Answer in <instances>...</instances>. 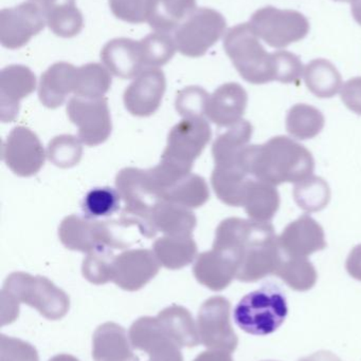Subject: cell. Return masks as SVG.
Instances as JSON below:
<instances>
[{
  "instance_id": "6da1fadb",
  "label": "cell",
  "mask_w": 361,
  "mask_h": 361,
  "mask_svg": "<svg viewBox=\"0 0 361 361\" xmlns=\"http://www.w3.org/2000/svg\"><path fill=\"white\" fill-rule=\"evenodd\" d=\"M239 166L256 180L277 186L312 177L315 161L304 146L288 137H276L263 145L248 146Z\"/></svg>"
},
{
  "instance_id": "7a4b0ae2",
  "label": "cell",
  "mask_w": 361,
  "mask_h": 361,
  "mask_svg": "<svg viewBox=\"0 0 361 361\" xmlns=\"http://www.w3.org/2000/svg\"><path fill=\"white\" fill-rule=\"evenodd\" d=\"M20 303L34 307L49 320L65 317L70 307L68 295L47 278L13 273L6 278L1 290L2 326L16 320Z\"/></svg>"
},
{
  "instance_id": "3957f363",
  "label": "cell",
  "mask_w": 361,
  "mask_h": 361,
  "mask_svg": "<svg viewBox=\"0 0 361 361\" xmlns=\"http://www.w3.org/2000/svg\"><path fill=\"white\" fill-rule=\"evenodd\" d=\"M250 23L231 27L224 38V49L246 82L263 85L277 78L276 52L268 53Z\"/></svg>"
},
{
  "instance_id": "277c9868",
  "label": "cell",
  "mask_w": 361,
  "mask_h": 361,
  "mask_svg": "<svg viewBox=\"0 0 361 361\" xmlns=\"http://www.w3.org/2000/svg\"><path fill=\"white\" fill-rule=\"evenodd\" d=\"M288 307L285 295L276 286H265L246 295L235 309L233 317L248 334H273L285 322Z\"/></svg>"
},
{
  "instance_id": "5b68a950",
  "label": "cell",
  "mask_w": 361,
  "mask_h": 361,
  "mask_svg": "<svg viewBox=\"0 0 361 361\" xmlns=\"http://www.w3.org/2000/svg\"><path fill=\"white\" fill-rule=\"evenodd\" d=\"M254 225L239 250L237 279L242 282H256L276 275L283 260L273 224L256 222Z\"/></svg>"
},
{
  "instance_id": "8992f818",
  "label": "cell",
  "mask_w": 361,
  "mask_h": 361,
  "mask_svg": "<svg viewBox=\"0 0 361 361\" xmlns=\"http://www.w3.org/2000/svg\"><path fill=\"white\" fill-rule=\"evenodd\" d=\"M117 188L125 207L121 216L137 223L142 235L146 238L156 235L152 224V214L160 197L155 190L148 171L137 169H125L117 176Z\"/></svg>"
},
{
  "instance_id": "52a82bcc",
  "label": "cell",
  "mask_w": 361,
  "mask_h": 361,
  "mask_svg": "<svg viewBox=\"0 0 361 361\" xmlns=\"http://www.w3.org/2000/svg\"><path fill=\"white\" fill-rule=\"evenodd\" d=\"M226 27V19L218 11L196 8L174 31L176 48L184 56H203L222 38Z\"/></svg>"
},
{
  "instance_id": "ba28073f",
  "label": "cell",
  "mask_w": 361,
  "mask_h": 361,
  "mask_svg": "<svg viewBox=\"0 0 361 361\" xmlns=\"http://www.w3.org/2000/svg\"><path fill=\"white\" fill-rule=\"evenodd\" d=\"M249 23L259 37L276 49L286 48L300 42L307 37L311 29L309 21L302 13L280 10L271 6L256 11Z\"/></svg>"
},
{
  "instance_id": "9c48e42d",
  "label": "cell",
  "mask_w": 361,
  "mask_h": 361,
  "mask_svg": "<svg viewBox=\"0 0 361 361\" xmlns=\"http://www.w3.org/2000/svg\"><path fill=\"white\" fill-rule=\"evenodd\" d=\"M211 139V128L203 118H184L169 135L160 162L190 173L194 161Z\"/></svg>"
},
{
  "instance_id": "30bf717a",
  "label": "cell",
  "mask_w": 361,
  "mask_h": 361,
  "mask_svg": "<svg viewBox=\"0 0 361 361\" xmlns=\"http://www.w3.org/2000/svg\"><path fill=\"white\" fill-rule=\"evenodd\" d=\"M59 238L69 250L87 254L100 248H124L114 222H100L87 216H69L64 219L59 227Z\"/></svg>"
},
{
  "instance_id": "8fae6325",
  "label": "cell",
  "mask_w": 361,
  "mask_h": 361,
  "mask_svg": "<svg viewBox=\"0 0 361 361\" xmlns=\"http://www.w3.org/2000/svg\"><path fill=\"white\" fill-rule=\"evenodd\" d=\"M231 305L224 297L208 299L199 310L197 329L199 339L210 350L232 353L239 345V338L231 326Z\"/></svg>"
},
{
  "instance_id": "7c38bea8",
  "label": "cell",
  "mask_w": 361,
  "mask_h": 361,
  "mask_svg": "<svg viewBox=\"0 0 361 361\" xmlns=\"http://www.w3.org/2000/svg\"><path fill=\"white\" fill-rule=\"evenodd\" d=\"M70 121L78 128V139L87 146L104 143L112 133V120L105 97H73L67 106Z\"/></svg>"
},
{
  "instance_id": "4fadbf2b",
  "label": "cell",
  "mask_w": 361,
  "mask_h": 361,
  "mask_svg": "<svg viewBox=\"0 0 361 361\" xmlns=\"http://www.w3.org/2000/svg\"><path fill=\"white\" fill-rule=\"evenodd\" d=\"M47 25L40 4L25 1L0 12V42L4 48L16 50L27 44Z\"/></svg>"
},
{
  "instance_id": "5bb4252c",
  "label": "cell",
  "mask_w": 361,
  "mask_h": 361,
  "mask_svg": "<svg viewBox=\"0 0 361 361\" xmlns=\"http://www.w3.org/2000/svg\"><path fill=\"white\" fill-rule=\"evenodd\" d=\"M2 159L15 175L31 177L44 166L46 154L37 135L19 126L11 131L4 143Z\"/></svg>"
},
{
  "instance_id": "9a60e30c",
  "label": "cell",
  "mask_w": 361,
  "mask_h": 361,
  "mask_svg": "<svg viewBox=\"0 0 361 361\" xmlns=\"http://www.w3.org/2000/svg\"><path fill=\"white\" fill-rule=\"evenodd\" d=\"M160 265L153 250H126L114 258L112 281L122 290L135 292L158 274Z\"/></svg>"
},
{
  "instance_id": "2e32d148",
  "label": "cell",
  "mask_w": 361,
  "mask_h": 361,
  "mask_svg": "<svg viewBox=\"0 0 361 361\" xmlns=\"http://www.w3.org/2000/svg\"><path fill=\"white\" fill-rule=\"evenodd\" d=\"M134 349L146 352L148 361H184L180 347L167 336L157 317H142L129 329Z\"/></svg>"
},
{
  "instance_id": "e0dca14e",
  "label": "cell",
  "mask_w": 361,
  "mask_h": 361,
  "mask_svg": "<svg viewBox=\"0 0 361 361\" xmlns=\"http://www.w3.org/2000/svg\"><path fill=\"white\" fill-rule=\"evenodd\" d=\"M165 73L158 68L142 71L124 92L126 109L136 116H148L160 106L165 92Z\"/></svg>"
},
{
  "instance_id": "ac0fdd59",
  "label": "cell",
  "mask_w": 361,
  "mask_h": 361,
  "mask_svg": "<svg viewBox=\"0 0 361 361\" xmlns=\"http://www.w3.org/2000/svg\"><path fill=\"white\" fill-rule=\"evenodd\" d=\"M280 248L286 257H307L326 247L321 225L309 214L290 223L278 238Z\"/></svg>"
},
{
  "instance_id": "d6986e66",
  "label": "cell",
  "mask_w": 361,
  "mask_h": 361,
  "mask_svg": "<svg viewBox=\"0 0 361 361\" xmlns=\"http://www.w3.org/2000/svg\"><path fill=\"white\" fill-rule=\"evenodd\" d=\"M35 88V75L25 66L12 65L2 69L0 74V112L2 122H11L16 118L19 102L34 92Z\"/></svg>"
},
{
  "instance_id": "ffe728a7",
  "label": "cell",
  "mask_w": 361,
  "mask_h": 361,
  "mask_svg": "<svg viewBox=\"0 0 361 361\" xmlns=\"http://www.w3.org/2000/svg\"><path fill=\"white\" fill-rule=\"evenodd\" d=\"M101 59L108 71L123 80L137 78L146 69L141 42L131 38L110 40L101 51Z\"/></svg>"
},
{
  "instance_id": "44dd1931",
  "label": "cell",
  "mask_w": 361,
  "mask_h": 361,
  "mask_svg": "<svg viewBox=\"0 0 361 361\" xmlns=\"http://www.w3.org/2000/svg\"><path fill=\"white\" fill-rule=\"evenodd\" d=\"M237 259L215 248L199 255L193 267L197 281L214 292H220L229 286L237 278Z\"/></svg>"
},
{
  "instance_id": "7402d4cb",
  "label": "cell",
  "mask_w": 361,
  "mask_h": 361,
  "mask_svg": "<svg viewBox=\"0 0 361 361\" xmlns=\"http://www.w3.org/2000/svg\"><path fill=\"white\" fill-rule=\"evenodd\" d=\"M248 104L245 89L237 82H227L210 97L206 114L220 127H232L242 121Z\"/></svg>"
},
{
  "instance_id": "603a6c76",
  "label": "cell",
  "mask_w": 361,
  "mask_h": 361,
  "mask_svg": "<svg viewBox=\"0 0 361 361\" xmlns=\"http://www.w3.org/2000/svg\"><path fill=\"white\" fill-rule=\"evenodd\" d=\"M95 361H139L126 331L114 322L102 324L93 335Z\"/></svg>"
},
{
  "instance_id": "cb8c5ba5",
  "label": "cell",
  "mask_w": 361,
  "mask_h": 361,
  "mask_svg": "<svg viewBox=\"0 0 361 361\" xmlns=\"http://www.w3.org/2000/svg\"><path fill=\"white\" fill-rule=\"evenodd\" d=\"M76 68L71 63H54L44 72L38 87V97L42 105L54 109L65 103L70 93H73Z\"/></svg>"
},
{
  "instance_id": "d4e9b609",
  "label": "cell",
  "mask_w": 361,
  "mask_h": 361,
  "mask_svg": "<svg viewBox=\"0 0 361 361\" xmlns=\"http://www.w3.org/2000/svg\"><path fill=\"white\" fill-rule=\"evenodd\" d=\"M159 324L167 337L178 347L193 348L201 343L199 329L188 310L179 305H172L157 316Z\"/></svg>"
},
{
  "instance_id": "484cf974",
  "label": "cell",
  "mask_w": 361,
  "mask_h": 361,
  "mask_svg": "<svg viewBox=\"0 0 361 361\" xmlns=\"http://www.w3.org/2000/svg\"><path fill=\"white\" fill-rule=\"evenodd\" d=\"M252 133V125L242 120L220 135L212 146L215 166H239V157L248 147Z\"/></svg>"
},
{
  "instance_id": "4316f807",
  "label": "cell",
  "mask_w": 361,
  "mask_h": 361,
  "mask_svg": "<svg viewBox=\"0 0 361 361\" xmlns=\"http://www.w3.org/2000/svg\"><path fill=\"white\" fill-rule=\"evenodd\" d=\"M152 224L165 235H192L196 218L189 208L161 199L153 210Z\"/></svg>"
},
{
  "instance_id": "83f0119b",
  "label": "cell",
  "mask_w": 361,
  "mask_h": 361,
  "mask_svg": "<svg viewBox=\"0 0 361 361\" xmlns=\"http://www.w3.org/2000/svg\"><path fill=\"white\" fill-rule=\"evenodd\" d=\"M244 208L250 220L269 223L280 207V195L269 183L250 180L244 197Z\"/></svg>"
},
{
  "instance_id": "f1b7e54d",
  "label": "cell",
  "mask_w": 361,
  "mask_h": 361,
  "mask_svg": "<svg viewBox=\"0 0 361 361\" xmlns=\"http://www.w3.org/2000/svg\"><path fill=\"white\" fill-rule=\"evenodd\" d=\"M42 8L47 25L55 35L71 38L82 31L84 18L76 0H48Z\"/></svg>"
},
{
  "instance_id": "f546056e",
  "label": "cell",
  "mask_w": 361,
  "mask_h": 361,
  "mask_svg": "<svg viewBox=\"0 0 361 361\" xmlns=\"http://www.w3.org/2000/svg\"><path fill=\"white\" fill-rule=\"evenodd\" d=\"M153 252L162 267L180 269L194 260L197 246L192 235H165L155 242Z\"/></svg>"
},
{
  "instance_id": "4dcf8cb0",
  "label": "cell",
  "mask_w": 361,
  "mask_h": 361,
  "mask_svg": "<svg viewBox=\"0 0 361 361\" xmlns=\"http://www.w3.org/2000/svg\"><path fill=\"white\" fill-rule=\"evenodd\" d=\"M212 186L220 201L229 206H243L248 175L239 166H215L212 173Z\"/></svg>"
},
{
  "instance_id": "1f68e13d",
  "label": "cell",
  "mask_w": 361,
  "mask_h": 361,
  "mask_svg": "<svg viewBox=\"0 0 361 361\" xmlns=\"http://www.w3.org/2000/svg\"><path fill=\"white\" fill-rule=\"evenodd\" d=\"M196 10V0H153L148 25L160 33L175 31Z\"/></svg>"
},
{
  "instance_id": "d6a6232c",
  "label": "cell",
  "mask_w": 361,
  "mask_h": 361,
  "mask_svg": "<svg viewBox=\"0 0 361 361\" xmlns=\"http://www.w3.org/2000/svg\"><path fill=\"white\" fill-rule=\"evenodd\" d=\"M304 80L309 90L320 99L335 97L343 88L338 70L324 59H314L304 68Z\"/></svg>"
},
{
  "instance_id": "836d02e7",
  "label": "cell",
  "mask_w": 361,
  "mask_h": 361,
  "mask_svg": "<svg viewBox=\"0 0 361 361\" xmlns=\"http://www.w3.org/2000/svg\"><path fill=\"white\" fill-rule=\"evenodd\" d=\"M209 188L203 178L189 173L161 195V199L184 207L197 208L209 199Z\"/></svg>"
},
{
  "instance_id": "e575fe53",
  "label": "cell",
  "mask_w": 361,
  "mask_h": 361,
  "mask_svg": "<svg viewBox=\"0 0 361 361\" xmlns=\"http://www.w3.org/2000/svg\"><path fill=\"white\" fill-rule=\"evenodd\" d=\"M326 120L317 108L298 104L290 108L286 116V130L295 139L311 140L324 129Z\"/></svg>"
},
{
  "instance_id": "d590c367",
  "label": "cell",
  "mask_w": 361,
  "mask_h": 361,
  "mask_svg": "<svg viewBox=\"0 0 361 361\" xmlns=\"http://www.w3.org/2000/svg\"><path fill=\"white\" fill-rule=\"evenodd\" d=\"M112 86L110 71L100 63H91L76 68L73 93L81 97H103Z\"/></svg>"
},
{
  "instance_id": "8d00e7d4",
  "label": "cell",
  "mask_w": 361,
  "mask_h": 361,
  "mask_svg": "<svg viewBox=\"0 0 361 361\" xmlns=\"http://www.w3.org/2000/svg\"><path fill=\"white\" fill-rule=\"evenodd\" d=\"M276 276L281 278L290 288L297 292H307L315 286L317 271L314 265L302 257H285Z\"/></svg>"
},
{
  "instance_id": "74e56055",
  "label": "cell",
  "mask_w": 361,
  "mask_h": 361,
  "mask_svg": "<svg viewBox=\"0 0 361 361\" xmlns=\"http://www.w3.org/2000/svg\"><path fill=\"white\" fill-rule=\"evenodd\" d=\"M294 197L301 209L309 212H320L330 202V186L322 178L312 176L296 183Z\"/></svg>"
},
{
  "instance_id": "f35d334b",
  "label": "cell",
  "mask_w": 361,
  "mask_h": 361,
  "mask_svg": "<svg viewBox=\"0 0 361 361\" xmlns=\"http://www.w3.org/2000/svg\"><path fill=\"white\" fill-rule=\"evenodd\" d=\"M140 42L146 69L165 65L173 59L177 51L175 40L167 33L155 32L146 36Z\"/></svg>"
},
{
  "instance_id": "ab89813d",
  "label": "cell",
  "mask_w": 361,
  "mask_h": 361,
  "mask_svg": "<svg viewBox=\"0 0 361 361\" xmlns=\"http://www.w3.org/2000/svg\"><path fill=\"white\" fill-rule=\"evenodd\" d=\"M121 195L116 189L110 187L95 188L89 191L83 202L85 216L89 219L104 218L118 212Z\"/></svg>"
},
{
  "instance_id": "60d3db41",
  "label": "cell",
  "mask_w": 361,
  "mask_h": 361,
  "mask_svg": "<svg viewBox=\"0 0 361 361\" xmlns=\"http://www.w3.org/2000/svg\"><path fill=\"white\" fill-rule=\"evenodd\" d=\"M114 258L110 248H100L90 252L83 262V276L97 286L112 281Z\"/></svg>"
},
{
  "instance_id": "b9f144b4",
  "label": "cell",
  "mask_w": 361,
  "mask_h": 361,
  "mask_svg": "<svg viewBox=\"0 0 361 361\" xmlns=\"http://www.w3.org/2000/svg\"><path fill=\"white\" fill-rule=\"evenodd\" d=\"M82 142L72 135H59L49 143L48 158L55 166L69 169L80 162Z\"/></svg>"
},
{
  "instance_id": "7bdbcfd3",
  "label": "cell",
  "mask_w": 361,
  "mask_h": 361,
  "mask_svg": "<svg viewBox=\"0 0 361 361\" xmlns=\"http://www.w3.org/2000/svg\"><path fill=\"white\" fill-rule=\"evenodd\" d=\"M210 95L201 87L190 86L179 91L176 97V110L184 118H201L206 114Z\"/></svg>"
},
{
  "instance_id": "ee69618b",
  "label": "cell",
  "mask_w": 361,
  "mask_h": 361,
  "mask_svg": "<svg viewBox=\"0 0 361 361\" xmlns=\"http://www.w3.org/2000/svg\"><path fill=\"white\" fill-rule=\"evenodd\" d=\"M112 14L131 23H148L153 0H110Z\"/></svg>"
},
{
  "instance_id": "f6af8a7d",
  "label": "cell",
  "mask_w": 361,
  "mask_h": 361,
  "mask_svg": "<svg viewBox=\"0 0 361 361\" xmlns=\"http://www.w3.org/2000/svg\"><path fill=\"white\" fill-rule=\"evenodd\" d=\"M277 78L283 84H298L304 74L302 61L294 53L288 51H277Z\"/></svg>"
},
{
  "instance_id": "bcb514c9",
  "label": "cell",
  "mask_w": 361,
  "mask_h": 361,
  "mask_svg": "<svg viewBox=\"0 0 361 361\" xmlns=\"http://www.w3.org/2000/svg\"><path fill=\"white\" fill-rule=\"evenodd\" d=\"M0 361H40L33 345L20 339L1 335Z\"/></svg>"
},
{
  "instance_id": "7dc6e473",
  "label": "cell",
  "mask_w": 361,
  "mask_h": 361,
  "mask_svg": "<svg viewBox=\"0 0 361 361\" xmlns=\"http://www.w3.org/2000/svg\"><path fill=\"white\" fill-rule=\"evenodd\" d=\"M341 95L345 105L361 116V78L348 80L341 88Z\"/></svg>"
},
{
  "instance_id": "c3c4849f",
  "label": "cell",
  "mask_w": 361,
  "mask_h": 361,
  "mask_svg": "<svg viewBox=\"0 0 361 361\" xmlns=\"http://www.w3.org/2000/svg\"><path fill=\"white\" fill-rule=\"evenodd\" d=\"M345 267L352 278L361 281V244L354 247L350 252Z\"/></svg>"
},
{
  "instance_id": "681fc988",
  "label": "cell",
  "mask_w": 361,
  "mask_h": 361,
  "mask_svg": "<svg viewBox=\"0 0 361 361\" xmlns=\"http://www.w3.org/2000/svg\"><path fill=\"white\" fill-rule=\"evenodd\" d=\"M193 361H233V360L228 352L210 350L199 354Z\"/></svg>"
},
{
  "instance_id": "f907efd6",
  "label": "cell",
  "mask_w": 361,
  "mask_h": 361,
  "mask_svg": "<svg viewBox=\"0 0 361 361\" xmlns=\"http://www.w3.org/2000/svg\"><path fill=\"white\" fill-rule=\"evenodd\" d=\"M300 361H341L337 357L335 354L332 352L329 351H320L317 353L313 354V355L309 356V357L303 358Z\"/></svg>"
},
{
  "instance_id": "816d5d0a",
  "label": "cell",
  "mask_w": 361,
  "mask_h": 361,
  "mask_svg": "<svg viewBox=\"0 0 361 361\" xmlns=\"http://www.w3.org/2000/svg\"><path fill=\"white\" fill-rule=\"evenodd\" d=\"M352 14L354 19L361 25V0H355L352 4Z\"/></svg>"
},
{
  "instance_id": "f5cc1de1",
  "label": "cell",
  "mask_w": 361,
  "mask_h": 361,
  "mask_svg": "<svg viewBox=\"0 0 361 361\" xmlns=\"http://www.w3.org/2000/svg\"><path fill=\"white\" fill-rule=\"evenodd\" d=\"M49 361H78L73 356L68 355V354H59V355L54 356Z\"/></svg>"
},
{
  "instance_id": "db71d44e",
  "label": "cell",
  "mask_w": 361,
  "mask_h": 361,
  "mask_svg": "<svg viewBox=\"0 0 361 361\" xmlns=\"http://www.w3.org/2000/svg\"><path fill=\"white\" fill-rule=\"evenodd\" d=\"M31 1L35 2V4H40V6H44L48 0H31Z\"/></svg>"
},
{
  "instance_id": "11a10c76",
  "label": "cell",
  "mask_w": 361,
  "mask_h": 361,
  "mask_svg": "<svg viewBox=\"0 0 361 361\" xmlns=\"http://www.w3.org/2000/svg\"><path fill=\"white\" fill-rule=\"evenodd\" d=\"M335 1H341V2H353L355 0H335Z\"/></svg>"
}]
</instances>
